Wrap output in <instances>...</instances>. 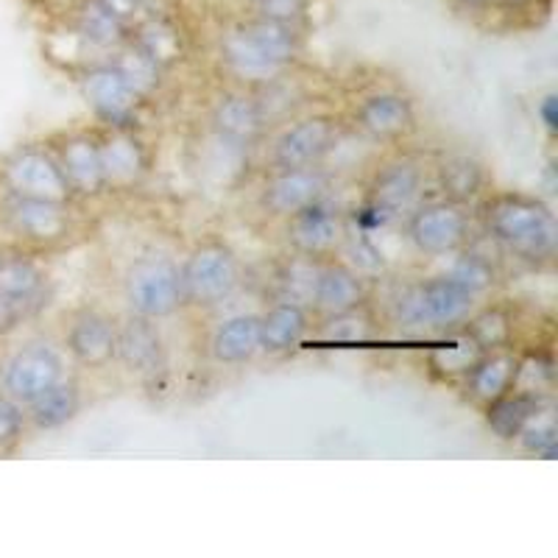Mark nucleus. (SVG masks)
Here are the masks:
<instances>
[{
	"mask_svg": "<svg viewBox=\"0 0 558 558\" xmlns=\"http://www.w3.org/2000/svg\"><path fill=\"white\" fill-rule=\"evenodd\" d=\"M299 53L296 26L257 17L227 32L221 39V62L243 82H271Z\"/></svg>",
	"mask_w": 558,
	"mask_h": 558,
	"instance_id": "obj_2",
	"label": "nucleus"
},
{
	"mask_svg": "<svg viewBox=\"0 0 558 558\" xmlns=\"http://www.w3.org/2000/svg\"><path fill=\"white\" fill-rule=\"evenodd\" d=\"M497 3H502V7H508V9H520V7H525V3H531V0H497Z\"/></svg>",
	"mask_w": 558,
	"mask_h": 558,
	"instance_id": "obj_38",
	"label": "nucleus"
},
{
	"mask_svg": "<svg viewBox=\"0 0 558 558\" xmlns=\"http://www.w3.org/2000/svg\"><path fill=\"white\" fill-rule=\"evenodd\" d=\"M101 3L109 12L118 14L123 23H132V20L143 12V7H146V0H101Z\"/></svg>",
	"mask_w": 558,
	"mask_h": 558,
	"instance_id": "obj_36",
	"label": "nucleus"
},
{
	"mask_svg": "<svg viewBox=\"0 0 558 558\" xmlns=\"http://www.w3.org/2000/svg\"><path fill=\"white\" fill-rule=\"evenodd\" d=\"M447 274L456 279L458 286L466 288L472 296H481V293H486L488 288L495 286V279H497L495 266L488 263V257H483V254H477V252L461 254V257L452 263V268Z\"/></svg>",
	"mask_w": 558,
	"mask_h": 558,
	"instance_id": "obj_31",
	"label": "nucleus"
},
{
	"mask_svg": "<svg viewBox=\"0 0 558 558\" xmlns=\"http://www.w3.org/2000/svg\"><path fill=\"white\" fill-rule=\"evenodd\" d=\"M536 112H539V118H542V123H545L547 132L556 134V129H558V96L556 93H547V96L539 101V107H536Z\"/></svg>",
	"mask_w": 558,
	"mask_h": 558,
	"instance_id": "obj_37",
	"label": "nucleus"
},
{
	"mask_svg": "<svg viewBox=\"0 0 558 558\" xmlns=\"http://www.w3.org/2000/svg\"><path fill=\"white\" fill-rule=\"evenodd\" d=\"M112 64L121 70V76L126 78L129 84H132L134 93H137L140 98L151 96L154 89L159 87V76H162V68H159L157 62H151V59L140 51V48H134V45L123 48V51L118 53V59H114Z\"/></svg>",
	"mask_w": 558,
	"mask_h": 558,
	"instance_id": "obj_30",
	"label": "nucleus"
},
{
	"mask_svg": "<svg viewBox=\"0 0 558 558\" xmlns=\"http://www.w3.org/2000/svg\"><path fill=\"white\" fill-rule=\"evenodd\" d=\"M266 129V112L254 98L232 93L223 96L213 109V132L221 146L246 148Z\"/></svg>",
	"mask_w": 558,
	"mask_h": 558,
	"instance_id": "obj_16",
	"label": "nucleus"
},
{
	"mask_svg": "<svg viewBox=\"0 0 558 558\" xmlns=\"http://www.w3.org/2000/svg\"><path fill=\"white\" fill-rule=\"evenodd\" d=\"M522 445V450L531 452V456H539L545 461H553L558 452V427L553 418H533L531 425L520 433L517 438Z\"/></svg>",
	"mask_w": 558,
	"mask_h": 558,
	"instance_id": "obj_32",
	"label": "nucleus"
},
{
	"mask_svg": "<svg viewBox=\"0 0 558 558\" xmlns=\"http://www.w3.org/2000/svg\"><path fill=\"white\" fill-rule=\"evenodd\" d=\"M472 341L481 349H502L511 336V327H508V318L500 311H486L470 324Z\"/></svg>",
	"mask_w": 558,
	"mask_h": 558,
	"instance_id": "obj_33",
	"label": "nucleus"
},
{
	"mask_svg": "<svg viewBox=\"0 0 558 558\" xmlns=\"http://www.w3.org/2000/svg\"><path fill=\"white\" fill-rule=\"evenodd\" d=\"M114 361H121L140 377L159 375L166 366V347L157 324L137 313L114 324Z\"/></svg>",
	"mask_w": 558,
	"mask_h": 558,
	"instance_id": "obj_12",
	"label": "nucleus"
},
{
	"mask_svg": "<svg viewBox=\"0 0 558 558\" xmlns=\"http://www.w3.org/2000/svg\"><path fill=\"white\" fill-rule=\"evenodd\" d=\"M213 355L216 361L229 363H246L260 352V316L254 313H241L227 322H221L213 332Z\"/></svg>",
	"mask_w": 558,
	"mask_h": 558,
	"instance_id": "obj_23",
	"label": "nucleus"
},
{
	"mask_svg": "<svg viewBox=\"0 0 558 558\" xmlns=\"http://www.w3.org/2000/svg\"><path fill=\"white\" fill-rule=\"evenodd\" d=\"M311 302L324 316H347L363 302V279L347 263H324L313 274Z\"/></svg>",
	"mask_w": 558,
	"mask_h": 558,
	"instance_id": "obj_15",
	"label": "nucleus"
},
{
	"mask_svg": "<svg viewBox=\"0 0 558 558\" xmlns=\"http://www.w3.org/2000/svg\"><path fill=\"white\" fill-rule=\"evenodd\" d=\"M408 238L422 254H452L470 238V221L461 204L430 202L408 213Z\"/></svg>",
	"mask_w": 558,
	"mask_h": 558,
	"instance_id": "obj_8",
	"label": "nucleus"
},
{
	"mask_svg": "<svg viewBox=\"0 0 558 558\" xmlns=\"http://www.w3.org/2000/svg\"><path fill=\"white\" fill-rule=\"evenodd\" d=\"M132 45L146 53L151 62H157L159 68H168V64L177 62V59L182 57V37H179V32L171 23H166V20L159 17L140 23Z\"/></svg>",
	"mask_w": 558,
	"mask_h": 558,
	"instance_id": "obj_29",
	"label": "nucleus"
},
{
	"mask_svg": "<svg viewBox=\"0 0 558 558\" xmlns=\"http://www.w3.org/2000/svg\"><path fill=\"white\" fill-rule=\"evenodd\" d=\"M76 28L78 37L96 48H118L126 39L129 23L109 12L101 0H84L76 12Z\"/></svg>",
	"mask_w": 558,
	"mask_h": 558,
	"instance_id": "obj_27",
	"label": "nucleus"
},
{
	"mask_svg": "<svg viewBox=\"0 0 558 558\" xmlns=\"http://www.w3.org/2000/svg\"><path fill=\"white\" fill-rule=\"evenodd\" d=\"M517 380H520V361L502 349H488L486 355L472 361L466 368V386H470L472 397L486 405L511 391Z\"/></svg>",
	"mask_w": 558,
	"mask_h": 558,
	"instance_id": "obj_22",
	"label": "nucleus"
},
{
	"mask_svg": "<svg viewBox=\"0 0 558 558\" xmlns=\"http://www.w3.org/2000/svg\"><path fill=\"white\" fill-rule=\"evenodd\" d=\"M488 235L502 248L527 263L553 260L558 246V223L553 209L525 193L495 196L483 209Z\"/></svg>",
	"mask_w": 558,
	"mask_h": 558,
	"instance_id": "obj_1",
	"label": "nucleus"
},
{
	"mask_svg": "<svg viewBox=\"0 0 558 558\" xmlns=\"http://www.w3.org/2000/svg\"><path fill=\"white\" fill-rule=\"evenodd\" d=\"M307 332V313L296 299H282L260 316V349L263 352H288Z\"/></svg>",
	"mask_w": 558,
	"mask_h": 558,
	"instance_id": "obj_24",
	"label": "nucleus"
},
{
	"mask_svg": "<svg viewBox=\"0 0 558 558\" xmlns=\"http://www.w3.org/2000/svg\"><path fill=\"white\" fill-rule=\"evenodd\" d=\"M0 179L12 196L68 202L70 193H73L57 157L34 146L9 154L7 162L0 166Z\"/></svg>",
	"mask_w": 558,
	"mask_h": 558,
	"instance_id": "obj_7",
	"label": "nucleus"
},
{
	"mask_svg": "<svg viewBox=\"0 0 558 558\" xmlns=\"http://www.w3.org/2000/svg\"><path fill=\"white\" fill-rule=\"evenodd\" d=\"M466 7H486V3H495V0H463Z\"/></svg>",
	"mask_w": 558,
	"mask_h": 558,
	"instance_id": "obj_39",
	"label": "nucleus"
},
{
	"mask_svg": "<svg viewBox=\"0 0 558 558\" xmlns=\"http://www.w3.org/2000/svg\"><path fill=\"white\" fill-rule=\"evenodd\" d=\"M98 148H101V168L107 187L126 191V187H132V184L146 177L148 154L134 134L112 132L109 137L98 140Z\"/></svg>",
	"mask_w": 558,
	"mask_h": 558,
	"instance_id": "obj_19",
	"label": "nucleus"
},
{
	"mask_svg": "<svg viewBox=\"0 0 558 558\" xmlns=\"http://www.w3.org/2000/svg\"><path fill=\"white\" fill-rule=\"evenodd\" d=\"M68 352L84 366H107L114 361V324L98 311H82L68 327Z\"/></svg>",
	"mask_w": 558,
	"mask_h": 558,
	"instance_id": "obj_18",
	"label": "nucleus"
},
{
	"mask_svg": "<svg viewBox=\"0 0 558 558\" xmlns=\"http://www.w3.org/2000/svg\"><path fill=\"white\" fill-rule=\"evenodd\" d=\"M64 377V361L59 349L45 341H34L20 347L3 366L0 386L3 393L17 400L20 405H28L39 393L57 386Z\"/></svg>",
	"mask_w": 558,
	"mask_h": 558,
	"instance_id": "obj_6",
	"label": "nucleus"
},
{
	"mask_svg": "<svg viewBox=\"0 0 558 558\" xmlns=\"http://www.w3.org/2000/svg\"><path fill=\"white\" fill-rule=\"evenodd\" d=\"M254 7L260 12V17L288 23V26H296L305 14V0H254Z\"/></svg>",
	"mask_w": 558,
	"mask_h": 558,
	"instance_id": "obj_35",
	"label": "nucleus"
},
{
	"mask_svg": "<svg viewBox=\"0 0 558 558\" xmlns=\"http://www.w3.org/2000/svg\"><path fill=\"white\" fill-rule=\"evenodd\" d=\"M3 216L20 238L34 243H53L68 235L70 229L68 204L51 202V198H28L9 193Z\"/></svg>",
	"mask_w": 558,
	"mask_h": 558,
	"instance_id": "obj_13",
	"label": "nucleus"
},
{
	"mask_svg": "<svg viewBox=\"0 0 558 558\" xmlns=\"http://www.w3.org/2000/svg\"><path fill=\"white\" fill-rule=\"evenodd\" d=\"M483 182H486V173H483L481 162L472 157H463V154L447 157L438 166V187L447 196V202H472L483 191Z\"/></svg>",
	"mask_w": 558,
	"mask_h": 558,
	"instance_id": "obj_28",
	"label": "nucleus"
},
{
	"mask_svg": "<svg viewBox=\"0 0 558 558\" xmlns=\"http://www.w3.org/2000/svg\"><path fill=\"white\" fill-rule=\"evenodd\" d=\"M291 238L299 252L307 254V257L327 254L341 241V218H338V209L324 196L316 198L305 209H299L296 216H291Z\"/></svg>",
	"mask_w": 558,
	"mask_h": 558,
	"instance_id": "obj_20",
	"label": "nucleus"
},
{
	"mask_svg": "<svg viewBox=\"0 0 558 558\" xmlns=\"http://www.w3.org/2000/svg\"><path fill=\"white\" fill-rule=\"evenodd\" d=\"M327 191V179L318 168H277L263 187V207L274 216H296Z\"/></svg>",
	"mask_w": 558,
	"mask_h": 558,
	"instance_id": "obj_14",
	"label": "nucleus"
},
{
	"mask_svg": "<svg viewBox=\"0 0 558 558\" xmlns=\"http://www.w3.org/2000/svg\"><path fill=\"white\" fill-rule=\"evenodd\" d=\"M23 427H26V405L0 393V450L17 445Z\"/></svg>",
	"mask_w": 558,
	"mask_h": 558,
	"instance_id": "obj_34",
	"label": "nucleus"
},
{
	"mask_svg": "<svg viewBox=\"0 0 558 558\" xmlns=\"http://www.w3.org/2000/svg\"><path fill=\"white\" fill-rule=\"evenodd\" d=\"M82 89L87 104L93 107V112H96L104 123H109V126L121 129L137 118V107L143 98L134 93L132 84L121 76V70L114 68L112 62L87 70Z\"/></svg>",
	"mask_w": 558,
	"mask_h": 558,
	"instance_id": "obj_11",
	"label": "nucleus"
},
{
	"mask_svg": "<svg viewBox=\"0 0 558 558\" xmlns=\"http://www.w3.org/2000/svg\"><path fill=\"white\" fill-rule=\"evenodd\" d=\"M475 299L450 274H441L411 288L397 302V313L411 327H450L470 318V313L475 311Z\"/></svg>",
	"mask_w": 558,
	"mask_h": 558,
	"instance_id": "obj_5",
	"label": "nucleus"
},
{
	"mask_svg": "<svg viewBox=\"0 0 558 558\" xmlns=\"http://www.w3.org/2000/svg\"><path fill=\"white\" fill-rule=\"evenodd\" d=\"M123 291H126L132 313L151 318V322L168 318L184 302L179 266L162 254H148V257L134 260L126 271Z\"/></svg>",
	"mask_w": 558,
	"mask_h": 558,
	"instance_id": "obj_3",
	"label": "nucleus"
},
{
	"mask_svg": "<svg viewBox=\"0 0 558 558\" xmlns=\"http://www.w3.org/2000/svg\"><path fill=\"white\" fill-rule=\"evenodd\" d=\"M539 397L533 391H511L497 397L495 402H488V413H486V422L492 427L497 438L502 441H517L520 433L531 425L533 418L539 416Z\"/></svg>",
	"mask_w": 558,
	"mask_h": 558,
	"instance_id": "obj_25",
	"label": "nucleus"
},
{
	"mask_svg": "<svg viewBox=\"0 0 558 558\" xmlns=\"http://www.w3.org/2000/svg\"><path fill=\"white\" fill-rule=\"evenodd\" d=\"M57 162L73 193L98 196L101 191H107L101 168V148H98L96 137H89V134H73V137H68L62 143V148H59Z\"/></svg>",
	"mask_w": 558,
	"mask_h": 558,
	"instance_id": "obj_17",
	"label": "nucleus"
},
{
	"mask_svg": "<svg viewBox=\"0 0 558 558\" xmlns=\"http://www.w3.org/2000/svg\"><path fill=\"white\" fill-rule=\"evenodd\" d=\"M82 408V391L73 380H59L48 391H43L37 400L26 405V418H32V425L39 430H57V427L68 425L70 418L76 416Z\"/></svg>",
	"mask_w": 558,
	"mask_h": 558,
	"instance_id": "obj_26",
	"label": "nucleus"
},
{
	"mask_svg": "<svg viewBox=\"0 0 558 558\" xmlns=\"http://www.w3.org/2000/svg\"><path fill=\"white\" fill-rule=\"evenodd\" d=\"M179 277H182L184 302L209 307L235 293L241 282V268H238L235 252L227 243L207 241L184 257Z\"/></svg>",
	"mask_w": 558,
	"mask_h": 558,
	"instance_id": "obj_4",
	"label": "nucleus"
},
{
	"mask_svg": "<svg viewBox=\"0 0 558 558\" xmlns=\"http://www.w3.org/2000/svg\"><path fill=\"white\" fill-rule=\"evenodd\" d=\"M357 126L377 140L400 137L413 126V104L400 93H372L355 109Z\"/></svg>",
	"mask_w": 558,
	"mask_h": 558,
	"instance_id": "obj_21",
	"label": "nucleus"
},
{
	"mask_svg": "<svg viewBox=\"0 0 558 558\" xmlns=\"http://www.w3.org/2000/svg\"><path fill=\"white\" fill-rule=\"evenodd\" d=\"M338 140V126L327 114H313L305 121L282 129L274 140V168H316L332 151Z\"/></svg>",
	"mask_w": 558,
	"mask_h": 558,
	"instance_id": "obj_9",
	"label": "nucleus"
},
{
	"mask_svg": "<svg viewBox=\"0 0 558 558\" xmlns=\"http://www.w3.org/2000/svg\"><path fill=\"white\" fill-rule=\"evenodd\" d=\"M422 193V171L411 159H393L377 171L368 187V213L375 223H391L408 216Z\"/></svg>",
	"mask_w": 558,
	"mask_h": 558,
	"instance_id": "obj_10",
	"label": "nucleus"
}]
</instances>
